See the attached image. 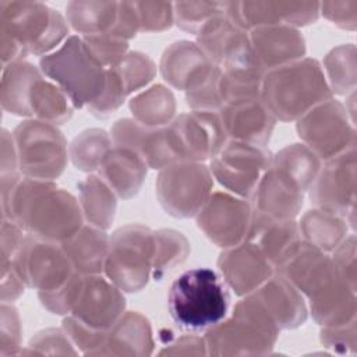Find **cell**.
Returning <instances> with one entry per match:
<instances>
[{"mask_svg": "<svg viewBox=\"0 0 357 357\" xmlns=\"http://www.w3.org/2000/svg\"><path fill=\"white\" fill-rule=\"evenodd\" d=\"M3 66L29 54L45 56L68 38V22L56 10L38 1H0Z\"/></svg>", "mask_w": 357, "mask_h": 357, "instance_id": "cell-1", "label": "cell"}, {"mask_svg": "<svg viewBox=\"0 0 357 357\" xmlns=\"http://www.w3.org/2000/svg\"><path fill=\"white\" fill-rule=\"evenodd\" d=\"M331 98L325 73L314 59L304 57L272 68L262 78L261 100L276 120H298Z\"/></svg>", "mask_w": 357, "mask_h": 357, "instance_id": "cell-2", "label": "cell"}, {"mask_svg": "<svg viewBox=\"0 0 357 357\" xmlns=\"http://www.w3.org/2000/svg\"><path fill=\"white\" fill-rule=\"evenodd\" d=\"M1 106L11 114L61 124L73 114L68 96L35 66L14 61L3 66Z\"/></svg>", "mask_w": 357, "mask_h": 357, "instance_id": "cell-3", "label": "cell"}, {"mask_svg": "<svg viewBox=\"0 0 357 357\" xmlns=\"http://www.w3.org/2000/svg\"><path fill=\"white\" fill-rule=\"evenodd\" d=\"M229 301L223 279L211 268L183 272L167 294L173 322L185 331L209 329L223 321L229 312Z\"/></svg>", "mask_w": 357, "mask_h": 357, "instance_id": "cell-4", "label": "cell"}, {"mask_svg": "<svg viewBox=\"0 0 357 357\" xmlns=\"http://www.w3.org/2000/svg\"><path fill=\"white\" fill-rule=\"evenodd\" d=\"M39 64L43 75L68 96L74 107H88L103 92L106 68L89 53L82 36H68Z\"/></svg>", "mask_w": 357, "mask_h": 357, "instance_id": "cell-5", "label": "cell"}, {"mask_svg": "<svg viewBox=\"0 0 357 357\" xmlns=\"http://www.w3.org/2000/svg\"><path fill=\"white\" fill-rule=\"evenodd\" d=\"M279 329L248 294L236 304L233 315L209 328L205 343L209 354H266L273 347Z\"/></svg>", "mask_w": 357, "mask_h": 357, "instance_id": "cell-6", "label": "cell"}, {"mask_svg": "<svg viewBox=\"0 0 357 357\" xmlns=\"http://www.w3.org/2000/svg\"><path fill=\"white\" fill-rule=\"evenodd\" d=\"M153 231L142 225H127L109 238L105 276L121 291H139L152 278Z\"/></svg>", "mask_w": 357, "mask_h": 357, "instance_id": "cell-7", "label": "cell"}, {"mask_svg": "<svg viewBox=\"0 0 357 357\" xmlns=\"http://www.w3.org/2000/svg\"><path fill=\"white\" fill-rule=\"evenodd\" d=\"M18 170L31 178L54 180L67 163V142L61 131L42 120L21 121L13 132Z\"/></svg>", "mask_w": 357, "mask_h": 357, "instance_id": "cell-8", "label": "cell"}, {"mask_svg": "<svg viewBox=\"0 0 357 357\" xmlns=\"http://www.w3.org/2000/svg\"><path fill=\"white\" fill-rule=\"evenodd\" d=\"M213 176L201 162H177L163 167L156 180L162 208L174 218H194L212 194Z\"/></svg>", "mask_w": 357, "mask_h": 357, "instance_id": "cell-9", "label": "cell"}, {"mask_svg": "<svg viewBox=\"0 0 357 357\" xmlns=\"http://www.w3.org/2000/svg\"><path fill=\"white\" fill-rule=\"evenodd\" d=\"M1 265L11 266L26 287L38 291L53 290L75 273L61 243L40 240L29 233L25 234L14 257L1 261Z\"/></svg>", "mask_w": 357, "mask_h": 357, "instance_id": "cell-10", "label": "cell"}, {"mask_svg": "<svg viewBox=\"0 0 357 357\" xmlns=\"http://www.w3.org/2000/svg\"><path fill=\"white\" fill-rule=\"evenodd\" d=\"M297 132L321 160L332 159L356 145L354 123L349 121L347 107L332 98L300 117Z\"/></svg>", "mask_w": 357, "mask_h": 357, "instance_id": "cell-11", "label": "cell"}, {"mask_svg": "<svg viewBox=\"0 0 357 357\" xmlns=\"http://www.w3.org/2000/svg\"><path fill=\"white\" fill-rule=\"evenodd\" d=\"M271 162L272 155L265 146L229 139L211 159L209 170L227 191L251 199Z\"/></svg>", "mask_w": 357, "mask_h": 357, "instance_id": "cell-12", "label": "cell"}, {"mask_svg": "<svg viewBox=\"0 0 357 357\" xmlns=\"http://www.w3.org/2000/svg\"><path fill=\"white\" fill-rule=\"evenodd\" d=\"M166 128L178 162L211 160L229 141L219 112L192 110L174 117Z\"/></svg>", "mask_w": 357, "mask_h": 357, "instance_id": "cell-13", "label": "cell"}, {"mask_svg": "<svg viewBox=\"0 0 357 357\" xmlns=\"http://www.w3.org/2000/svg\"><path fill=\"white\" fill-rule=\"evenodd\" d=\"M254 206L229 192H212L198 212L197 225L218 247L230 248L247 240Z\"/></svg>", "mask_w": 357, "mask_h": 357, "instance_id": "cell-14", "label": "cell"}, {"mask_svg": "<svg viewBox=\"0 0 357 357\" xmlns=\"http://www.w3.org/2000/svg\"><path fill=\"white\" fill-rule=\"evenodd\" d=\"M315 208L333 211L347 219L356 202V151L354 148L328 159L310 187Z\"/></svg>", "mask_w": 357, "mask_h": 357, "instance_id": "cell-15", "label": "cell"}, {"mask_svg": "<svg viewBox=\"0 0 357 357\" xmlns=\"http://www.w3.org/2000/svg\"><path fill=\"white\" fill-rule=\"evenodd\" d=\"M124 308L123 291L107 278L84 275L70 315L95 331L107 332L123 317Z\"/></svg>", "mask_w": 357, "mask_h": 357, "instance_id": "cell-16", "label": "cell"}, {"mask_svg": "<svg viewBox=\"0 0 357 357\" xmlns=\"http://www.w3.org/2000/svg\"><path fill=\"white\" fill-rule=\"evenodd\" d=\"M319 3L311 1H241L227 3V17L244 31L266 25L293 28L317 21Z\"/></svg>", "mask_w": 357, "mask_h": 357, "instance_id": "cell-17", "label": "cell"}, {"mask_svg": "<svg viewBox=\"0 0 357 357\" xmlns=\"http://www.w3.org/2000/svg\"><path fill=\"white\" fill-rule=\"evenodd\" d=\"M197 45L220 68L255 60L248 32L236 25L227 13L212 18L198 31Z\"/></svg>", "mask_w": 357, "mask_h": 357, "instance_id": "cell-18", "label": "cell"}, {"mask_svg": "<svg viewBox=\"0 0 357 357\" xmlns=\"http://www.w3.org/2000/svg\"><path fill=\"white\" fill-rule=\"evenodd\" d=\"M222 278L237 296H248L273 276V265L250 241L226 248L218 259Z\"/></svg>", "mask_w": 357, "mask_h": 357, "instance_id": "cell-19", "label": "cell"}, {"mask_svg": "<svg viewBox=\"0 0 357 357\" xmlns=\"http://www.w3.org/2000/svg\"><path fill=\"white\" fill-rule=\"evenodd\" d=\"M245 241L252 243L278 269L294 254L303 240L294 219H278L254 209Z\"/></svg>", "mask_w": 357, "mask_h": 357, "instance_id": "cell-20", "label": "cell"}, {"mask_svg": "<svg viewBox=\"0 0 357 357\" xmlns=\"http://www.w3.org/2000/svg\"><path fill=\"white\" fill-rule=\"evenodd\" d=\"M248 35L255 60L265 73L305 56V42L297 28L266 25L251 29Z\"/></svg>", "mask_w": 357, "mask_h": 357, "instance_id": "cell-21", "label": "cell"}, {"mask_svg": "<svg viewBox=\"0 0 357 357\" xmlns=\"http://www.w3.org/2000/svg\"><path fill=\"white\" fill-rule=\"evenodd\" d=\"M219 116L229 139L262 146L269 141L276 123L261 98L223 105Z\"/></svg>", "mask_w": 357, "mask_h": 357, "instance_id": "cell-22", "label": "cell"}, {"mask_svg": "<svg viewBox=\"0 0 357 357\" xmlns=\"http://www.w3.org/2000/svg\"><path fill=\"white\" fill-rule=\"evenodd\" d=\"M304 191L284 172L269 166L251 198L254 209L278 219H294L303 206Z\"/></svg>", "mask_w": 357, "mask_h": 357, "instance_id": "cell-23", "label": "cell"}, {"mask_svg": "<svg viewBox=\"0 0 357 357\" xmlns=\"http://www.w3.org/2000/svg\"><path fill=\"white\" fill-rule=\"evenodd\" d=\"M278 273L308 298L337 275L332 258L307 241H301L294 254L278 268Z\"/></svg>", "mask_w": 357, "mask_h": 357, "instance_id": "cell-24", "label": "cell"}, {"mask_svg": "<svg viewBox=\"0 0 357 357\" xmlns=\"http://www.w3.org/2000/svg\"><path fill=\"white\" fill-rule=\"evenodd\" d=\"M251 296L279 331L297 328L307 319L303 294L279 273L269 278Z\"/></svg>", "mask_w": 357, "mask_h": 357, "instance_id": "cell-25", "label": "cell"}, {"mask_svg": "<svg viewBox=\"0 0 357 357\" xmlns=\"http://www.w3.org/2000/svg\"><path fill=\"white\" fill-rule=\"evenodd\" d=\"M212 66L213 63L209 61L197 43L180 40L165 50L160 60V73L172 86L187 91Z\"/></svg>", "mask_w": 357, "mask_h": 357, "instance_id": "cell-26", "label": "cell"}, {"mask_svg": "<svg viewBox=\"0 0 357 357\" xmlns=\"http://www.w3.org/2000/svg\"><path fill=\"white\" fill-rule=\"evenodd\" d=\"M146 170V163L135 152L127 148L113 146L99 167V176L116 195L128 199L138 194Z\"/></svg>", "mask_w": 357, "mask_h": 357, "instance_id": "cell-27", "label": "cell"}, {"mask_svg": "<svg viewBox=\"0 0 357 357\" xmlns=\"http://www.w3.org/2000/svg\"><path fill=\"white\" fill-rule=\"evenodd\" d=\"M308 300L314 319L322 326H337L356 319V290L337 275Z\"/></svg>", "mask_w": 357, "mask_h": 357, "instance_id": "cell-28", "label": "cell"}, {"mask_svg": "<svg viewBox=\"0 0 357 357\" xmlns=\"http://www.w3.org/2000/svg\"><path fill=\"white\" fill-rule=\"evenodd\" d=\"M73 268L81 275H100L109 251V237L105 230L92 225L81 226L61 243Z\"/></svg>", "mask_w": 357, "mask_h": 357, "instance_id": "cell-29", "label": "cell"}, {"mask_svg": "<svg viewBox=\"0 0 357 357\" xmlns=\"http://www.w3.org/2000/svg\"><path fill=\"white\" fill-rule=\"evenodd\" d=\"M153 349L149 321L139 312H124L109 329L99 354H151Z\"/></svg>", "mask_w": 357, "mask_h": 357, "instance_id": "cell-30", "label": "cell"}, {"mask_svg": "<svg viewBox=\"0 0 357 357\" xmlns=\"http://www.w3.org/2000/svg\"><path fill=\"white\" fill-rule=\"evenodd\" d=\"M298 229L304 241L329 252L347 237V219L333 211L315 208L303 215Z\"/></svg>", "mask_w": 357, "mask_h": 357, "instance_id": "cell-31", "label": "cell"}, {"mask_svg": "<svg viewBox=\"0 0 357 357\" xmlns=\"http://www.w3.org/2000/svg\"><path fill=\"white\" fill-rule=\"evenodd\" d=\"M79 206L89 225L107 230L116 213V194L100 176H89L78 184Z\"/></svg>", "mask_w": 357, "mask_h": 357, "instance_id": "cell-32", "label": "cell"}, {"mask_svg": "<svg viewBox=\"0 0 357 357\" xmlns=\"http://www.w3.org/2000/svg\"><path fill=\"white\" fill-rule=\"evenodd\" d=\"M119 14L116 1H71L66 8L68 25L82 36L112 31Z\"/></svg>", "mask_w": 357, "mask_h": 357, "instance_id": "cell-33", "label": "cell"}, {"mask_svg": "<svg viewBox=\"0 0 357 357\" xmlns=\"http://www.w3.org/2000/svg\"><path fill=\"white\" fill-rule=\"evenodd\" d=\"M132 119L146 127H166L176 112L173 92L162 84L152 85L130 99Z\"/></svg>", "mask_w": 357, "mask_h": 357, "instance_id": "cell-34", "label": "cell"}, {"mask_svg": "<svg viewBox=\"0 0 357 357\" xmlns=\"http://www.w3.org/2000/svg\"><path fill=\"white\" fill-rule=\"evenodd\" d=\"M271 165L290 176L305 192L318 176L322 160L304 144H291L272 156Z\"/></svg>", "mask_w": 357, "mask_h": 357, "instance_id": "cell-35", "label": "cell"}, {"mask_svg": "<svg viewBox=\"0 0 357 357\" xmlns=\"http://www.w3.org/2000/svg\"><path fill=\"white\" fill-rule=\"evenodd\" d=\"M112 145V138L106 131L99 128L85 130L71 142L70 158L79 170H99L106 155L113 148Z\"/></svg>", "mask_w": 357, "mask_h": 357, "instance_id": "cell-36", "label": "cell"}, {"mask_svg": "<svg viewBox=\"0 0 357 357\" xmlns=\"http://www.w3.org/2000/svg\"><path fill=\"white\" fill-rule=\"evenodd\" d=\"M190 244L187 238L174 230L153 231V258H152V278L162 280V278L180 265L188 255Z\"/></svg>", "mask_w": 357, "mask_h": 357, "instance_id": "cell-37", "label": "cell"}, {"mask_svg": "<svg viewBox=\"0 0 357 357\" xmlns=\"http://www.w3.org/2000/svg\"><path fill=\"white\" fill-rule=\"evenodd\" d=\"M326 81L332 92L344 95L349 91L354 92L356 86V59L354 46L342 45L332 49L324 61Z\"/></svg>", "mask_w": 357, "mask_h": 357, "instance_id": "cell-38", "label": "cell"}, {"mask_svg": "<svg viewBox=\"0 0 357 357\" xmlns=\"http://www.w3.org/2000/svg\"><path fill=\"white\" fill-rule=\"evenodd\" d=\"M112 68L116 71L127 95L146 86L156 74L153 61L139 52L127 53L126 57Z\"/></svg>", "mask_w": 357, "mask_h": 357, "instance_id": "cell-39", "label": "cell"}, {"mask_svg": "<svg viewBox=\"0 0 357 357\" xmlns=\"http://www.w3.org/2000/svg\"><path fill=\"white\" fill-rule=\"evenodd\" d=\"M174 22L194 35L212 18L227 13V3L218 1H180L174 3Z\"/></svg>", "mask_w": 357, "mask_h": 357, "instance_id": "cell-40", "label": "cell"}, {"mask_svg": "<svg viewBox=\"0 0 357 357\" xmlns=\"http://www.w3.org/2000/svg\"><path fill=\"white\" fill-rule=\"evenodd\" d=\"M220 74V67L213 64L185 91L187 103L192 110L219 112L222 109L223 105L219 93Z\"/></svg>", "mask_w": 357, "mask_h": 357, "instance_id": "cell-41", "label": "cell"}, {"mask_svg": "<svg viewBox=\"0 0 357 357\" xmlns=\"http://www.w3.org/2000/svg\"><path fill=\"white\" fill-rule=\"evenodd\" d=\"M82 39L93 59L105 68L119 64L128 53V42L112 35L110 32L82 36Z\"/></svg>", "mask_w": 357, "mask_h": 357, "instance_id": "cell-42", "label": "cell"}, {"mask_svg": "<svg viewBox=\"0 0 357 357\" xmlns=\"http://www.w3.org/2000/svg\"><path fill=\"white\" fill-rule=\"evenodd\" d=\"M82 278L84 275L75 272L64 284L53 290L38 291L39 300L43 304V307L49 310L52 314H57V315L70 314L78 297Z\"/></svg>", "mask_w": 357, "mask_h": 357, "instance_id": "cell-43", "label": "cell"}, {"mask_svg": "<svg viewBox=\"0 0 357 357\" xmlns=\"http://www.w3.org/2000/svg\"><path fill=\"white\" fill-rule=\"evenodd\" d=\"M139 31L160 32L170 28L174 22V6L166 1H139L134 3Z\"/></svg>", "mask_w": 357, "mask_h": 357, "instance_id": "cell-44", "label": "cell"}, {"mask_svg": "<svg viewBox=\"0 0 357 357\" xmlns=\"http://www.w3.org/2000/svg\"><path fill=\"white\" fill-rule=\"evenodd\" d=\"M332 262L340 279L356 290V247L354 234L346 237L335 250Z\"/></svg>", "mask_w": 357, "mask_h": 357, "instance_id": "cell-45", "label": "cell"}, {"mask_svg": "<svg viewBox=\"0 0 357 357\" xmlns=\"http://www.w3.org/2000/svg\"><path fill=\"white\" fill-rule=\"evenodd\" d=\"M21 325L17 310L7 303L1 304V356L14 354L20 347Z\"/></svg>", "mask_w": 357, "mask_h": 357, "instance_id": "cell-46", "label": "cell"}, {"mask_svg": "<svg viewBox=\"0 0 357 357\" xmlns=\"http://www.w3.org/2000/svg\"><path fill=\"white\" fill-rule=\"evenodd\" d=\"M356 319L337 326H324L321 331V342L324 346L336 351L346 353L347 349L354 351L356 346Z\"/></svg>", "mask_w": 357, "mask_h": 357, "instance_id": "cell-47", "label": "cell"}, {"mask_svg": "<svg viewBox=\"0 0 357 357\" xmlns=\"http://www.w3.org/2000/svg\"><path fill=\"white\" fill-rule=\"evenodd\" d=\"M319 8L329 21L340 28L354 29L357 15V1H325L319 3Z\"/></svg>", "mask_w": 357, "mask_h": 357, "instance_id": "cell-48", "label": "cell"}, {"mask_svg": "<svg viewBox=\"0 0 357 357\" xmlns=\"http://www.w3.org/2000/svg\"><path fill=\"white\" fill-rule=\"evenodd\" d=\"M18 159L13 134L7 130L1 131V174L18 173Z\"/></svg>", "mask_w": 357, "mask_h": 357, "instance_id": "cell-49", "label": "cell"}]
</instances>
